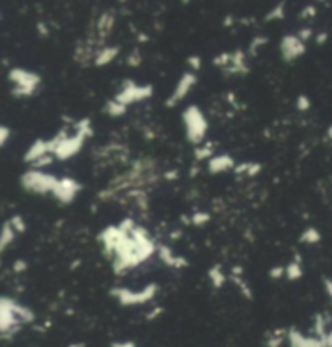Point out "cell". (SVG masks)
<instances>
[{
    "instance_id": "6da1fadb",
    "label": "cell",
    "mask_w": 332,
    "mask_h": 347,
    "mask_svg": "<svg viewBox=\"0 0 332 347\" xmlns=\"http://www.w3.org/2000/svg\"><path fill=\"white\" fill-rule=\"evenodd\" d=\"M156 250L157 245L151 240L148 230L136 226L131 234H125L115 247L112 263L113 273L123 274L125 271L136 268L153 257Z\"/></svg>"
},
{
    "instance_id": "7a4b0ae2",
    "label": "cell",
    "mask_w": 332,
    "mask_h": 347,
    "mask_svg": "<svg viewBox=\"0 0 332 347\" xmlns=\"http://www.w3.org/2000/svg\"><path fill=\"white\" fill-rule=\"evenodd\" d=\"M182 120L185 125V133H186L188 142L195 146L203 143L207 130H209V124H207V119L204 117L199 106H196V104L188 106L182 112Z\"/></svg>"
},
{
    "instance_id": "3957f363",
    "label": "cell",
    "mask_w": 332,
    "mask_h": 347,
    "mask_svg": "<svg viewBox=\"0 0 332 347\" xmlns=\"http://www.w3.org/2000/svg\"><path fill=\"white\" fill-rule=\"evenodd\" d=\"M57 182H59V179H57L55 175L37 171V169H30V171H26L20 177V183L23 187V190L34 195L54 193Z\"/></svg>"
},
{
    "instance_id": "277c9868",
    "label": "cell",
    "mask_w": 332,
    "mask_h": 347,
    "mask_svg": "<svg viewBox=\"0 0 332 347\" xmlns=\"http://www.w3.org/2000/svg\"><path fill=\"white\" fill-rule=\"evenodd\" d=\"M154 95V86L153 84H138L133 80H125L122 84V89L117 92L113 99L123 106H131V104H136V102L141 101H146L149 98H153Z\"/></svg>"
},
{
    "instance_id": "5b68a950",
    "label": "cell",
    "mask_w": 332,
    "mask_h": 347,
    "mask_svg": "<svg viewBox=\"0 0 332 347\" xmlns=\"http://www.w3.org/2000/svg\"><path fill=\"white\" fill-rule=\"evenodd\" d=\"M157 289L159 287L154 283L148 284L143 290H138V292L125 287H113L110 290V295L115 297L123 307H130V305H139V304L149 302V300L154 298V295L157 294Z\"/></svg>"
},
{
    "instance_id": "8992f818",
    "label": "cell",
    "mask_w": 332,
    "mask_h": 347,
    "mask_svg": "<svg viewBox=\"0 0 332 347\" xmlns=\"http://www.w3.org/2000/svg\"><path fill=\"white\" fill-rule=\"evenodd\" d=\"M279 51H280L282 60L286 63H292V62H295L305 55L306 45L297 34H286L280 39Z\"/></svg>"
},
{
    "instance_id": "52a82bcc",
    "label": "cell",
    "mask_w": 332,
    "mask_h": 347,
    "mask_svg": "<svg viewBox=\"0 0 332 347\" xmlns=\"http://www.w3.org/2000/svg\"><path fill=\"white\" fill-rule=\"evenodd\" d=\"M8 81L13 83V88H20V89H30V91H37L39 84L42 81L41 75L26 70V68H20V67H13L8 72Z\"/></svg>"
},
{
    "instance_id": "ba28073f",
    "label": "cell",
    "mask_w": 332,
    "mask_h": 347,
    "mask_svg": "<svg viewBox=\"0 0 332 347\" xmlns=\"http://www.w3.org/2000/svg\"><path fill=\"white\" fill-rule=\"evenodd\" d=\"M86 140L88 136L80 132H77L73 136H66L59 143V146H57L54 156L59 159V161H68V159H72L73 156H77L81 151Z\"/></svg>"
},
{
    "instance_id": "9c48e42d",
    "label": "cell",
    "mask_w": 332,
    "mask_h": 347,
    "mask_svg": "<svg viewBox=\"0 0 332 347\" xmlns=\"http://www.w3.org/2000/svg\"><path fill=\"white\" fill-rule=\"evenodd\" d=\"M196 83H198L196 73H193V72H185L182 77H180V80L177 81L174 92L164 102V106L169 107V109H174L180 101H183L188 96V92L193 89V86H195Z\"/></svg>"
},
{
    "instance_id": "30bf717a",
    "label": "cell",
    "mask_w": 332,
    "mask_h": 347,
    "mask_svg": "<svg viewBox=\"0 0 332 347\" xmlns=\"http://www.w3.org/2000/svg\"><path fill=\"white\" fill-rule=\"evenodd\" d=\"M81 189L83 185L78 180H75L73 177H62V179H59V182H57L52 195L62 204H70L77 198V195L81 192Z\"/></svg>"
},
{
    "instance_id": "8fae6325",
    "label": "cell",
    "mask_w": 332,
    "mask_h": 347,
    "mask_svg": "<svg viewBox=\"0 0 332 347\" xmlns=\"http://www.w3.org/2000/svg\"><path fill=\"white\" fill-rule=\"evenodd\" d=\"M125 232H123L118 226H107L101 234H99V242L102 243V251L106 253L107 258L113 257L115 247L118 245V242L123 239Z\"/></svg>"
},
{
    "instance_id": "7c38bea8",
    "label": "cell",
    "mask_w": 332,
    "mask_h": 347,
    "mask_svg": "<svg viewBox=\"0 0 332 347\" xmlns=\"http://www.w3.org/2000/svg\"><path fill=\"white\" fill-rule=\"evenodd\" d=\"M45 154H52L51 153V145H49V140H42V138H37L31 143V146L26 149V153L23 156V163L28 164H33L36 163L37 159H41Z\"/></svg>"
},
{
    "instance_id": "4fadbf2b",
    "label": "cell",
    "mask_w": 332,
    "mask_h": 347,
    "mask_svg": "<svg viewBox=\"0 0 332 347\" xmlns=\"http://www.w3.org/2000/svg\"><path fill=\"white\" fill-rule=\"evenodd\" d=\"M236 166L235 159L230 154H217L212 159L207 161V172L216 175V174H222V172H229L233 171Z\"/></svg>"
},
{
    "instance_id": "5bb4252c",
    "label": "cell",
    "mask_w": 332,
    "mask_h": 347,
    "mask_svg": "<svg viewBox=\"0 0 332 347\" xmlns=\"http://www.w3.org/2000/svg\"><path fill=\"white\" fill-rule=\"evenodd\" d=\"M115 21H117V18H115V15H113L112 10L101 13L99 20L96 23V31H98V39L99 41L104 42L112 34L113 28H115Z\"/></svg>"
},
{
    "instance_id": "9a60e30c",
    "label": "cell",
    "mask_w": 332,
    "mask_h": 347,
    "mask_svg": "<svg viewBox=\"0 0 332 347\" xmlns=\"http://www.w3.org/2000/svg\"><path fill=\"white\" fill-rule=\"evenodd\" d=\"M287 336L290 347H326L324 339H321V337H306L297 330H290Z\"/></svg>"
},
{
    "instance_id": "2e32d148",
    "label": "cell",
    "mask_w": 332,
    "mask_h": 347,
    "mask_svg": "<svg viewBox=\"0 0 332 347\" xmlns=\"http://www.w3.org/2000/svg\"><path fill=\"white\" fill-rule=\"evenodd\" d=\"M225 73L229 75H248L250 67L246 65V54L242 49H236L232 52V63L230 67L225 68Z\"/></svg>"
},
{
    "instance_id": "e0dca14e",
    "label": "cell",
    "mask_w": 332,
    "mask_h": 347,
    "mask_svg": "<svg viewBox=\"0 0 332 347\" xmlns=\"http://www.w3.org/2000/svg\"><path fill=\"white\" fill-rule=\"evenodd\" d=\"M157 255L160 260H162V263H165L170 268H186L188 266V260L183 257H175L174 251L167 245H157Z\"/></svg>"
},
{
    "instance_id": "ac0fdd59",
    "label": "cell",
    "mask_w": 332,
    "mask_h": 347,
    "mask_svg": "<svg viewBox=\"0 0 332 347\" xmlns=\"http://www.w3.org/2000/svg\"><path fill=\"white\" fill-rule=\"evenodd\" d=\"M120 54V45H104L98 51L96 59H94V65L96 67H106V65L112 63L117 59V55Z\"/></svg>"
},
{
    "instance_id": "d6986e66",
    "label": "cell",
    "mask_w": 332,
    "mask_h": 347,
    "mask_svg": "<svg viewBox=\"0 0 332 347\" xmlns=\"http://www.w3.org/2000/svg\"><path fill=\"white\" fill-rule=\"evenodd\" d=\"M98 52H94L92 48H91V42L88 44H77V48H75V54H73V59L77 63H80L81 67H86V65H89V62L94 59H96Z\"/></svg>"
},
{
    "instance_id": "ffe728a7",
    "label": "cell",
    "mask_w": 332,
    "mask_h": 347,
    "mask_svg": "<svg viewBox=\"0 0 332 347\" xmlns=\"http://www.w3.org/2000/svg\"><path fill=\"white\" fill-rule=\"evenodd\" d=\"M102 112H104V114H107L109 117L117 119V117H122V115L127 114V106L120 104V102H117L115 99L112 98V99H109L106 102V106H104Z\"/></svg>"
},
{
    "instance_id": "44dd1931",
    "label": "cell",
    "mask_w": 332,
    "mask_h": 347,
    "mask_svg": "<svg viewBox=\"0 0 332 347\" xmlns=\"http://www.w3.org/2000/svg\"><path fill=\"white\" fill-rule=\"evenodd\" d=\"M15 237H16V232L12 227L10 221H5L2 227V236H0V251H5L7 247L10 245V243H13Z\"/></svg>"
},
{
    "instance_id": "7402d4cb",
    "label": "cell",
    "mask_w": 332,
    "mask_h": 347,
    "mask_svg": "<svg viewBox=\"0 0 332 347\" xmlns=\"http://www.w3.org/2000/svg\"><path fill=\"white\" fill-rule=\"evenodd\" d=\"M298 242L300 243H306V245H315V243L321 242V232L316 227L310 226V227H306L305 230L300 234Z\"/></svg>"
},
{
    "instance_id": "603a6c76",
    "label": "cell",
    "mask_w": 332,
    "mask_h": 347,
    "mask_svg": "<svg viewBox=\"0 0 332 347\" xmlns=\"http://www.w3.org/2000/svg\"><path fill=\"white\" fill-rule=\"evenodd\" d=\"M269 42V37L268 36H264V34H259V36H254L251 42H250V48H248V55L250 57H258V54L259 51L264 48L266 44Z\"/></svg>"
},
{
    "instance_id": "cb8c5ba5",
    "label": "cell",
    "mask_w": 332,
    "mask_h": 347,
    "mask_svg": "<svg viewBox=\"0 0 332 347\" xmlns=\"http://www.w3.org/2000/svg\"><path fill=\"white\" fill-rule=\"evenodd\" d=\"M193 157L196 163H201V161H209V159L214 157V148L212 145H204V146H198L193 149Z\"/></svg>"
},
{
    "instance_id": "d4e9b609",
    "label": "cell",
    "mask_w": 332,
    "mask_h": 347,
    "mask_svg": "<svg viewBox=\"0 0 332 347\" xmlns=\"http://www.w3.org/2000/svg\"><path fill=\"white\" fill-rule=\"evenodd\" d=\"M207 276H209L211 283L216 289H221L225 284V274L222 273L221 265H214L209 271H207Z\"/></svg>"
},
{
    "instance_id": "484cf974",
    "label": "cell",
    "mask_w": 332,
    "mask_h": 347,
    "mask_svg": "<svg viewBox=\"0 0 332 347\" xmlns=\"http://www.w3.org/2000/svg\"><path fill=\"white\" fill-rule=\"evenodd\" d=\"M286 18V4L279 2L276 7H272V10H269L264 16V21L269 23V21H280Z\"/></svg>"
},
{
    "instance_id": "4316f807",
    "label": "cell",
    "mask_w": 332,
    "mask_h": 347,
    "mask_svg": "<svg viewBox=\"0 0 332 347\" xmlns=\"http://www.w3.org/2000/svg\"><path fill=\"white\" fill-rule=\"evenodd\" d=\"M286 276L289 281H297L303 276V269L298 261H292V263H289V266H286Z\"/></svg>"
},
{
    "instance_id": "83f0119b",
    "label": "cell",
    "mask_w": 332,
    "mask_h": 347,
    "mask_svg": "<svg viewBox=\"0 0 332 347\" xmlns=\"http://www.w3.org/2000/svg\"><path fill=\"white\" fill-rule=\"evenodd\" d=\"M75 128H77V132L80 133H84L88 138H91L94 135V130H92V125H91V119L89 117H83L80 119L77 124H75Z\"/></svg>"
},
{
    "instance_id": "f1b7e54d",
    "label": "cell",
    "mask_w": 332,
    "mask_h": 347,
    "mask_svg": "<svg viewBox=\"0 0 332 347\" xmlns=\"http://www.w3.org/2000/svg\"><path fill=\"white\" fill-rule=\"evenodd\" d=\"M141 63H143V54H141L139 48L136 45V48L128 54L127 65H128V67H131V68H138Z\"/></svg>"
},
{
    "instance_id": "f546056e",
    "label": "cell",
    "mask_w": 332,
    "mask_h": 347,
    "mask_svg": "<svg viewBox=\"0 0 332 347\" xmlns=\"http://www.w3.org/2000/svg\"><path fill=\"white\" fill-rule=\"evenodd\" d=\"M212 63L216 67H221L225 70L227 67H230V63H232V52H222L219 55H216L212 59Z\"/></svg>"
},
{
    "instance_id": "4dcf8cb0",
    "label": "cell",
    "mask_w": 332,
    "mask_h": 347,
    "mask_svg": "<svg viewBox=\"0 0 332 347\" xmlns=\"http://www.w3.org/2000/svg\"><path fill=\"white\" fill-rule=\"evenodd\" d=\"M8 221H10L12 227L15 229L16 234H23V232H26L28 226H26V221H25V218H23L21 214H13Z\"/></svg>"
},
{
    "instance_id": "1f68e13d",
    "label": "cell",
    "mask_w": 332,
    "mask_h": 347,
    "mask_svg": "<svg viewBox=\"0 0 332 347\" xmlns=\"http://www.w3.org/2000/svg\"><path fill=\"white\" fill-rule=\"evenodd\" d=\"M211 221V214L206 211H198L195 214H192V224L196 227H203L204 224H207Z\"/></svg>"
},
{
    "instance_id": "d6a6232c",
    "label": "cell",
    "mask_w": 332,
    "mask_h": 347,
    "mask_svg": "<svg viewBox=\"0 0 332 347\" xmlns=\"http://www.w3.org/2000/svg\"><path fill=\"white\" fill-rule=\"evenodd\" d=\"M286 334H289L286 330H276L272 333V337L268 341V347H280V344L286 339Z\"/></svg>"
},
{
    "instance_id": "836d02e7",
    "label": "cell",
    "mask_w": 332,
    "mask_h": 347,
    "mask_svg": "<svg viewBox=\"0 0 332 347\" xmlns=\"http://www.w3.org/2000/svg\"><path fill=\"white\" fill-rule=\"evenodd\" d=\"M55 159H57V157H55L54 154H45V156H42L41 159H37L36 163H33V164H31V169H37V171H41V169H44V167H47V166L54 164Z\"/></svg>"
},
{
    "instance_id": "e575fe53",
    "label": "cell",
    "mask_w": 332,
    "mask_h": 347,
    "mask_svg": "<svg viewBox=\"0 0 332 347\" xmlns=\"http://www.w3.org/2000/svg\"><path fill=\"white\" fill-rule=\"evenodd\" d=\"M318 13L316 7L315 5H306L301 8V12L298 13V18H301V20H311V18H315Z\"/></svg>"
},
{
    "instance_id": "d590c367",
    "label": "cell",
    "mask_w": 332,
    "mask_h": 347,
    "mask_svg": "<svg viewBox=\"0 0 332 347\" xmlns=\"http://www.w3.org/2000/svg\"><path fill=\"white\" fill-rule=\"evenodd\" d=\"M186 63H188V67L192 68L193 73L199 72V70H201V67H203V60H201L199 55H189V57L186 59Z\"/></svg>"
},
{
    "instance_id": "8d00e7d4",
    "label": "cell",
    "mask_w": 332,
    "mask_h": 347,
    "mask_svg": "<svg viewBox=\"0 0 332 347\" xmlns=\"http://www.w3.org/2000/svg\"><path fill=\"white\" fill-rule=\"evenodd\" d=\"M295 106H297V109H298L300 112H306V110H310V107H311V101H310V98H308L306 95H300V96L297 98Z\"/></svg>"
},
{
    "instance_id": "74e56055",
    "label": "cell",
    "mask_w": 332,
    "mask_h": 347,
    "mask_svg": "<svg viewBox=\"0 0 332 347\" xmlns=\"http://www.w3.org/2000/svg\"><path fill=\"white\" fill-rule=\"evenodd\" d=\"M117 226L125 232V234H131L133 230H135V227H136V224H135V221H133V218H125V219H122Z\"/></svg>"
},
{
    "instance_id": "f35d334b",
    "label": "cell",
    "mask_w": 332,
    "mask_h": 347,
    "mask_svg": "<svg viewBox=\"0 0 332 347\" xmlns=\"http://www.w3.org/2000/svg\"><path fill=\"white\" fill-rule=\"evenodd\" d=\"M10 135H12V130L8 128L7 125H2V127H0V145L5 146L7 142H8V138H10Z\"/></svg>"
},
{
    "instance_id": "ab89813d",
    "label": "cell",
    "mask_w": 332,
    "mask_h": 347,
    "mask_svg": "<svg viewBox=\"0 0 332 347\" xmlns=\"http://www.w3.org/2000/svg\"><path fill=\"white\" fill-rule=\"evenodd\" d=\"M282 276H286V268L283 266H274L271 271H269V277L271 279H280Z\"/></svg>"
},
{
    "instance_id": "60d3db41",
    "label": "cell",
    "mask_w": 332,
    "mask_h": 347,
    "mask_svg": "<svg viewBox=\"0 0 332 347\" xmlns=\"http://www.w3.org/2000/svg\"><path fill=\"white\" fill-rule=\"evenodd\" d=\"M250 166H251V163H240V164H236L235 166V169H233V172L236 174V175H242V174H248V171H250Z\"/></svg>"
},
{
    "instance_id": "b9f144b4",
    "label": "cell",
    "mask_w": 332,
    "mask_h": 347,
    "mask_svg": "<svg viewBox=\"0 0 332 347\" xmlns=\"http://www.w3.org/2000/svg\"><path fill=\"white\" fill-rule=\"evenodd\" d=\"M297 36L300 37V39H301L303 42L306 44V41H308V39H311V36H313V30H311V28H301V30L298 31V34H297Z\"/></svg>"
},
{
    "instance_id": "7bdbcfd3",
    "label": "cell",
    "mask_w": 332,
    "mask_h": 347,
    "mask_svg": "<svg viewBox=\"0 0 332 347\" xmlns=\"http://www.w3.org/2000/svg\"><path fill=\"white\" fill-rule=\"evenodd\" d=\"M26 269H28V263H26L25 260H16L15 263H13V271H15V273H18V274L25 273Z\"/></svg>"
},
{
    "instance_id": "ee69618b",
    "label": "cell",
    "mask_w": 332,
    "mask_h": 347,
    "mask_svg": "<svg viewBox=\"0 0 332 347\" xmlns=\"http://www.w3.org/2000/svg\"><path fill=\"white\" fill-rule=\"evenodd\" d=\"M36 30H37V34H39L41 37H47V36H49V26H47L44 21H39V23H37L36 25Z\"/></svg>"
},
{
    "instance_id": "f6af8a7d",
    "label": "cell",
    "mask_w": 332,
    "mask_h": 347,
    "mask_svg": "<svg viewBox=\"0 0 332 347\" xmlns=\"http://www.w3.org/2000/svg\"><path fill=\"white\" fill-rule=\"evenodd\" d=\"M261 171H263V166L259 163H251L250 171H248V174H246V175H248V177H256Z\"/></svg>"
},
{
    "instance_id": "bcb514c9",
    "label": "cell",
    "mask_w": 332,
    "mask_h": 347,
    "mask_svg": "<svg viewBox=\"0 0 332 347\" xmlns=\"http://www.w3.org/2000/svg\"><path fill=\"white\" fill-rule=\"evenodd\" d=\"M327 39H329V34H327L326 31H321V33H318V34H316V37H315V41H316V44H318V45H324V44L327 42Z\"/></svg>"
},
{
    "instance_id": "7dc6e473",
    "label": "cell",
    "mask_w": 332,
    "mask_h": 347,
    "mask_svg": "<svg viewBox=\"0 0 332 347\" xmlns=\"http://www.w3.org/2000/svg\"><path fill=\"white\" fill-rule=\"evenodd\" d=\"M180 172H178V169H172V171H167V172H164V179L165 180H169V182H172V180H177L178 179V175Z\"/></svg>"
},
{
    "instance_id": "c3c4849f",
    "label": "cell",
    "mask_w": 332,
    "mask_h": 347,
    "mask_svg": "<svg viewBox=\"0 0 332 347\" xmlns=\"http://www.w3.org/2000/svg\"><path fill=\"white\" fill-rule=\"evenodd\" d=\"M322 284H324L326 294L332 298V279L330 277H324V279H322Z\"/></svg>"
},
{
    "instance_id": "681fc988",
    "label": "cell",
    "mask_w": 332,
    "mask_h": 347,
    "mask_svg": "<svg viewBox=\"0 0 332 347\" xmlns=\"http://www.w3.org/2000/svg\"><path fill=\"white\" fill-rule=\"evenodd\" d=\"M110 347H136L133 341H123V342H112Z\"/></svg>"
},
{
    "instance_id": "f907efd6",
    "label": "cell",
    "mask_w": 332,
    "mask_h": 347,
    "mask_svg": "<svg viewBox=\"0 0 332 347\" xmlns=\"http://www.w3.org/2000/svg\"><path fill=\"white\" fill-rule=\"evenodd\" d=\"M160 313H162V308H156V310H153V312H151L149 315H148V320H154V318H157Z\"/></svg>"
},
{
    "instance_id": "816d5d0a",
    "label": "cell",
    "mask_w": 332,
    "mask_h": 347,
    "mask_svg": "<svg viewBox=\"0 0 332 347\" xmlns=\"http://www.w3.org/2000/svg\"><path fill=\"white\" fill-rule=\"evenodd\" d=\"M136 39H138L139 44H141V42H148V41H149V36H148L146 33H138V34H136Z\"/></svg>"
},
{
    "instance_id": "f5cc1de1",
    "label": "cell",
    "mask_w": 332,
    "mask_h": 347,
    "mask_svg": "<svg viewBox=\"0 0 332 347\" xmlns=\"http://www.w3.org/2000/svg\"><path fill=\"white\" fill-rule=\"evenodd\" d=\"M232 274H233V276H242V274H243V268L239 266V265L233 266V268H232Z\"/></svg>"
},
{
    "instance_id": "db71d44e",
    "label": "cell",
    "mask_w": 332,
    "mask_h": 347,
    "mask_svg": "<svg viewBox=\"0 0 332 347\" xmlns=\"http://www.w3.org/2000/svg\"><path fill=\"white\" fill-rule=\"evenodd\" d=\"M182 236H183V230H182V229H178V230H174L172 234H170V239L177 240L178 237H182Z\"/></svg>"
},
{
    "instance_id": "11a10c76",
    "label": "cell",
    "mask_w": 332,
    "mask_h": 347,
    "mask_svg": "<svg viewBox=\"0 0 332 347\" xmlns=\"http://www.w3.org/2000/svg\"><path fill=\"white\" fill-rule=\"evenodd\" d=\"M198 174H199V166H192L189 167V177H198Z\"/></svg>"
},
{
    "instance_id": "9f6ffc18",
    "label": "cell",
    "mask_w": 332,
    "mask_h": 347,
    "mask_svg": "<svg viewBox=\"0 0 332 347\" xmlns=\"http://www.w3.org/2000/svg\"><path fill=\"white\" fill-rule=\"evenodd\" d=\"M233 21H235V20H233V16H232V15H227V16H225V20H224V26H232Z\"/></svg>"
},
{
    "instance_id": "6f0895ef",
    "label": "cell",
    "mask_w": 332,
    "mask_h": 347,
    "mask_svg": "<svg viewBox=\"0 0 332 347\" xmlns=\"http://www.w3.org/2000/svg\"><path fill=\"white\" fill-rule=\"evenodd\" d=\"M180 221H182L185 226H189V224H192V218H188V216H185V214L180 216Z\"/></svg>"
},
{
    "instance_id": "680465c9",
    "label": "cell",
    "mask_w": 332,
    "mask_h": 347,
    "mask_svg": "<svg viewBox=\"0 0 332 347\" xmlns=\"http://www.w3.org/2000/svg\"><path fill=\"white\" fill-rule=\"evenodd\" d=\"M326 347H332V331L330 333H327V336H326Z\"/></svg>"
},
{
    "instance_id": "91938a15",
    "label": "cell",
    "mask_w": 332,
    "mask_h": 347,
    "mask_svg": "<svg viewBox=\"0 0 332 347\" xmlns=\"http://www.w3.org/2000/svg\"><path fill=\"white\" fill-rule=\"evenodd\" d=\"M229 102L230 104H235V95H232V92H229Z\"/></svg>"
},
{
    "instance_id": "94428289",
    "label": "cell",
    "mask_w": 332,
    "mask_h": 347,
    "mask_svg": "<svg viewBox=\"0 0 332 347\" xmlns=\"http://www.w3.org/2000/svg\"><path fill=\"white\" fill-rule=\"evenodd\" d=\"M326 135H327L329 140H332V124H330V127L327 128V133H326Z\"/></svg>"
},
{
    "instance_id": "6125c7cd",
    "label": "cell",
    "mask_w": 332,
    "mask_h": 347,
    "mask_svg": "<svg viewBox=\"0 0 332 347\" xmlns=\"http://www.w3.org/2000/svg\"><path fill=\"white\" fill-rule=\"evenodd\" d=\"M70 347H84V344H72Z\"/></svg>"
}]
</instances>
